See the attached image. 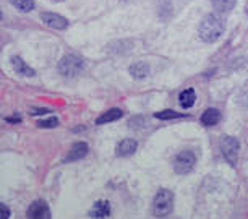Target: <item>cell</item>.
Listing matches in <instances>:
<instances>
[{"mask_svg": "<svg viewBox=\"0 0 248 219\" xmlns=\"http://www.w3.org/2000/svg\"><path fill=\"white\" fill-rule=\"evenodd\" d=\"M224 21L222 18L216 15V13H209L206 15L200 23V36L201 39L206 41V43H216V41L224 34Z\"/></svg>", "mask_w": 248, "mask_h": 219, "instance_id": "cell-1", "label": "cell"}, {"mask_svg": "<svg viewBox=\"0 0 248 219\" xmlns=\"http://www.w3.org/2000/svg\"><path fill=\"white\" fill-rule=\"evenodd\" d=\"M174 209V193L170 190H159L153 202V213L157 218H166Z\"/></svg>", "mask_w": 248, "mask_h": 219, "instance_id": "cell-2", "label": "cell"}, {"mask_svg": "<svg viewBox=\"0 0 248 219\" xmlns=\"http://www.w3.org/2000/svg\"><path fill=\"white\" fill-rule=\"evenodd\" d=\"M83 68V60L78 55H65L59 63V73L65 78H73L77 77Z\"/></svg>", "mask_w": 248, "mask_h": 219, "instance_id": "cell-3", "label": "cell"}, {"mask_svg": "<svg viewBox=\"0 0 248 219\" xmlns=\"http://www.w3.org/2000/svg\"><path fill=\"white\" fill-rule=\"evenodd\" d=\"M238 150H240V143L237 138L233 137H224L221 140V151L222 156L226 157V161L231 166L237 164V157H238Z\"/></svg>", "mask_w": 248, "mask_h": 219, "instance_id": "cell-4", "label": "cell"}, {"mask_svg": "<svg viewBox=\"0 0 248 219\" xmlns=\"http://www.w3.org/2000/svg\"><path fill=\"white\" fill-rule=\"evenodd\" d=\"M196 164V156L191 151H182L174 161V169L177 174H188Z\"/></svg>", "mask_w": 248, "mask_h": 219, "instance_id": "cell-5", "label": "cell"}, {"mask_svg": "<svg viewBox=\"0 0 248 219\" xmlns=\"http://www.w3.org/2000/svg\"><path fill=\"white\" fill-rule=\"evenodd\" d=\"M28 218L31 219H49L50 218V211H49V206L46 204V202H41L37 200L28 208Z\"/></svg>", "mask_w": 248, "mask_h": 219, "instance_id": "cell-6", "label": "cell"}, {"mask_svg": "<svg viewBox=\"0 0 248 219\" xmlns=\"http://www.w3.org/2000/svg\"><path fill=\"white\" fill-rule=\"evenodd\" d=\"M41 20H43L46 25L54 28V30H65L68 26V20L63 18L62 15H57V13H43L41 15Z\"/></svg>", "mask_w": 248, "mask_h": 219, "instance_id": "cell-7", "label": "cell"}, {"mask_svg": "<svg viewBox=\"0 0 248 219\" xmlns=\"http://www.w3.org/2000/svg\"><path fill=\"white\" fill-rule=\"evenodd\" d=\"M88 155V144L85 141H78L72 146V150L68 151L67 157H65V162H73V161H79L83 159Z\"/></svg>", "mask_w": 248, "mask_h": 219, "instance_id": "cell-8", "label": "cell"}, {"mask_svg": "<svg viewBox=\"0 0 248 219\" xmlns=\"http://www.w3.org/2000/svg\"><path fill=\"white\" fill-rule=\"evenodd\" d=\"M137 146L138 143L135 141L133 138H125L117 144V156H122V157H127V156H132L135 151H137Z\"/></svg>", "mask_w": 248, "mask_h": 219, "instance_id": "cell-9", "label": "cell"}, {"mask_svg": "<svg viewBox=\"0 0 248 219\" xmlns=\"http://www.w3.org/2000/svg\"><path fill=\"white\" fill-rule=\"evenodd\" d=\"M110 216V206L107 202H96L94 206L91 208L90 211V218H97V219H102V218H109Z\"/></svg>", "mask_w": 248, "mask_h": 219, "instance_id": "cell-10", "label": "cell"}, {"mask_svg": "<svg viewBox=\"0 0 248 219\" xmlns=\"http://www.w3.org/2000/svg\"><path fill=\"white\" fill-rule=\"evenodd\" d=\"M130 75L137 80H143L149 75V65L146 62H135L133 65H130Z\"/></svg>", "mask_w": 248, "mask_h": 219, "instance_id": "cell-11", "label": "cell"}, {"mask_svg": "<svg viewBox=\"0 0 248 219\" xmlns=\"http://www.w3.org/2000/svg\"><path fill=\"white\" fill-rule=\"evenodd\" d=\"M12 65H13V68H15V72L20 73V75H25V77H34L36 75L34 70H32L30 65H26L25 60H23L21 57H13Z\"/></svg>", "mask_w": 248, "mask_h": 219, "instance_id": "cell-12", "label": "cell"}, {"mask_svg": "<svg viewBox=\"0 0 248 219\" xmlns=\"http://www.w3.org/2000/svg\"><path fill=\"white\" fill-rule=\"evenodd\" d=\"M122 115H124V110L122 109H110L107 110V112H104L101 115V117H97L96 124L97 125H102V124H109V122H115V120H119Z\"/></svg>", "mask_w": 248, "mask_h": 219, "instance_id": "cell-13", "label": "cell"}, {"mask_svg": "<svg viewBox=\"0 0 248 219\" xmlns=\"http://www.w3.org/2000/svg\"><path fill=\"white\" fill-rule=\"evenodd\" d=\"M219 120H221V112H219L217 109H208L203 115H201V124L206 125V127H213V125H216Z\"/></svg>", "mask_w": 248, "mask_h": 219, "instance_id": "cell-14", "label": "cell"}, {"mask_svg": "<svg viewBox=\"0 0 248 219\" xmlns=\"http://www.w3.org/2000/svg\"><path fill=\"white\" fill-rule=\"evenodd\" d=\"M179 99H180V106L182 107H185V109H190V107L196 102V93H195V90L188 88V90H185V91L180 93Z\"/></svg>", "mask_w": 248, "mask_h": 219, "instance_id": "cell-15", "label": "cell"}, {"mask_svg": "<svg viewBox=\"0 0 248 219\" xmlns=\"http://www.w3.org/2000/svg\"><path fill=\"white\" fill-rule=\"evenodd\" d=\"M237 5V0H213V7L221 13H229Z\"/></svg>", "mask_w": 248, "mask_h": 219, "instance_id": "cell-16", "label": "cell"}, {"mask_svg": "<svg viewBox=\"0 0 248 219\" xmlns=\"http://www.w3.org/2000/svg\"><path fill=\"white\" fill-rule=\"evenodd\" d=\"M13 7H16L20 12H31L34 8V0H8Z\"/></svg>", "mask_w": 248, "mask_h": 219, "instance_id": "cell-17", "label": "cell"}, {"mask_svg": "<svg viewBox=\"0 0 248 219\" xmlns=\"http://www.w3.org/2000/svg\"><path fill=\"white\" fill-rule=\"evenodd\" d=\"M184 115L185 114H179L172 109H166V110H161V112H156L154 114V117L161 119V120H170V119H180V117H184Z\"/></svg>", "mask_w": 248, "mask_h": 219, "instance_id": "cell-18", "label": "cell"}, {"mask_svg": "<svg viewBox=\"0 0 248 219\" xmlns=\"http://www.w3.org/2000/svg\"><path fill=\"white\" fill-rule=\"evenodd\" d=\"M59 125V119L57 117H50V119H44V120H39L37 122V127L41 128H54Z\"/></svg>", "mask_w": 248, "mask_h": 219, "instance_id": "cell-19", "label": "cell"}, {"mask_svg": "<svg viewBox=\"0 0 248 219\" xmlns=\"http://www.w3.org/2000/svg\"><path fill=\"white\" fill-rule=\"evenodd\" d=\"M0 214H2V218H10V209L5 204H0Z\"/></svg>", "mask_w": 248, "mask_h": 219, "instance_id": "cell-20", "label": "cell"}, {"mask_svg": "<svg viewBox=\"0 0 248 219\" xmlns=\"http://www.w3.org/2000/svg\"><path fill=\"white\" fill-rule=\"evenodd\" d=\"M47 112H49L47 109H32L31 110L32 115H41V114H47Z\"/></svg>", "mask_w": 248, "mask_h": 219, "instance_id": "cell-21", "label": "cell"}, {"mask_svg": "<svg viewBox=\"0 0 248 219\" xmlns=\"http://www.w3.org/2000/svg\"><path fill=\"white\" fill-rule=\"evenodd\" d=\"M8 122H21V119L20 117H12V119H7Z\"/></svg>", "mask_w": 248, "mask_h": 219, "instance_id": "cell-22", "label": "cell"}, {"mask_svg": "<svg viewBox=\"0 0 248 219\" xmlns=\"http://www.w3.org/2000/svg\"><path fill=\"white\" fill-rule=\"evenodd\" d=\"M52 2H63V0H52Z\"/></svg>", "mask_w": 248, "mask_h": 219, "instance_id": "cell-23", "label": "cell"}]
</instances>
